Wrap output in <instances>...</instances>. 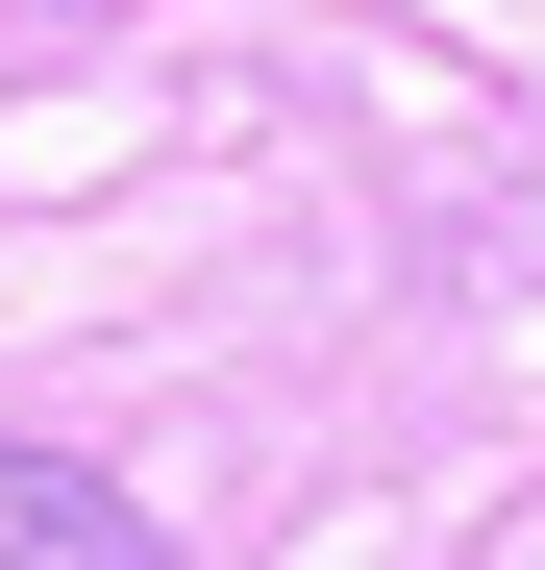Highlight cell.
I'll return each mask as SVG.
<instances>
[{
    "mask_svg": "<svg viewBox=\"0 0 545 570\" xmlns=\"http://www.w3.org/2000/svg\"><path fill=\"white\" fill-rule=\"evenodd\" d=\"M0 570H174L125 471H75V446H0Z\"/></svg>",
    "mask_w": 545,
    "mask_h": 570,
    "instance_id": "1",
    "label": "cell"
},
{
    "mask_svg": "<svg viewBox=\"0 0 545 570\" xmlns=\"http://www.w3.org/2000/svg\"><path fill=\"white\" fill-rule=\"evenodd\" d=\"M521 570H545V546H521Z\"/></svg>",
    "mask_w": 545,
    "mask_h": 570,
    "instance_id": "2",
    "label": "cell"
}]
</instances>
